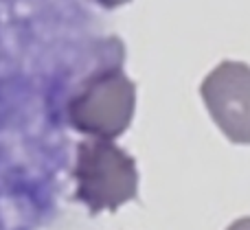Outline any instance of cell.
I'll list each match as a JSON object with an SVG mask.
<instances>
[{"mask_svg": "<svg viewBox=\"0 0 250 230\" xmlns=\"http://www.w3.org/2000/svg\"><path fill=\"white\" fill-rule=\"evenodd\" d=\"M77 197L90 213L117 211L125 202L136 200L138 171L127 152L104 138H92L77 149Z\"/></svg>", "mask_w": 250, "mask_h": 230, "instance_id": "6da1fadb", "label": "cell"}, {"mask_svg": "<svg viewBox=\"0 0 250 230\" xmlns=\"http://www.w3.org/2000/svg\"><path fill=\"white\" fill-rule=\"evenodd\" d=\"M97 2L108 7V9H117V7H121V4H127L129 0H97Z\"/></svg>", "mask_w": 250, "mask_h": 230, "instance_id": "5b68a950", "label": "cell"}, {"mask_svg": "<svg viewBox=\"0 0 250 230\" xmlns=\"http://www.w3.org/2000/svg\"><path fill=\"white\" fill-rule=\"evenodd\" d=\"M200 95L222 134L235 145H250V66L230 59L217 64Z\"/></svg>", "mask_w": 250, "mask_h": 230, "instance_id": "3957f363", "label": "cell"}, {"mask_svg": "<svg viewBox=\"0 0 250 230\" xmlns=\"http://www.w3.org/2000/svg\"><path fill=\"white\" fill-rule=\"evenodd\" d=\"M226 230H250V217H242V219H235Z\"/></svg>", "mask_w": 250, "mask_h": 230, "instance_id": "277c9868", "label": "cell"}, {"mask_svg": "<svg viewBox=\"0 0 250 230\" xmlns=\"http://www.w3.org/2000/svg\"><path fill=\"white\" fill-rule=\"evenodd\" d=\"M136 108V86L119 68L90 77L68 103L73 127L92 138L112 140L129 127Z\"/></svg>", "mask_w": 250, "mask_h": 230, "instance_id": "7a4b0ae2", "label": "cell"}]
</instances>
